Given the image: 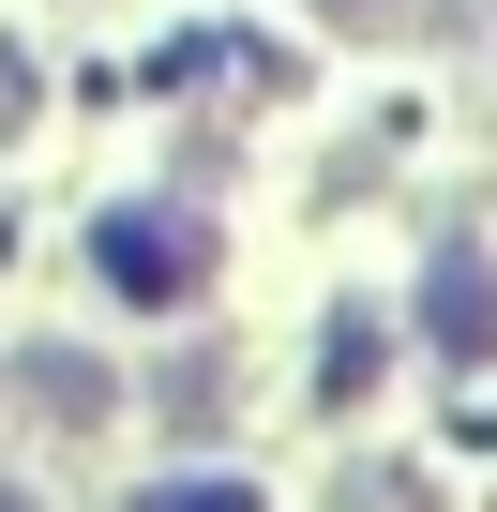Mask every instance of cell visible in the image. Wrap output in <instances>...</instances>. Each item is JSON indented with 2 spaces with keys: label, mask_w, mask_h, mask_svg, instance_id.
I'll list each match as a JSON object with an SVG mask.
<instances>
[{
  "label": "cell",
  "mask_w": 497,
  "mask_h": 512,
  "mask_svg": "<svg viewBox=\"0 0 497 512\" xmlns=\"http://www.w3.org/2000/svg\"><path fill=\"white\" fill-rule=\"evenodd\" d=\"M437 332H452V362L497 347V287H482V256H452V272H437Z\"/></svg>",
  "instance_id": "6da1fadb"
},
{
  "label": "cell",
  "mask_w": 497,
  "mask_h": 512,
  "mask_svg": "<svg viewBox=\"0 0 497 512\" xmlns=\"http://www.w3.org/2000/svg\"><path fill=\"white\" fill-rule=\"evenodd\" d=\"M136 512H257L241 482H166V497H136Z\"/></svg>",
  "instance_id": "7a4b0ae2"
},
{
  "label": "cell",
  "mask_w": 497,
  "mask_h": 512,
  "mask_svg": "<svg viewBox=\"0 0 497 512\" xmlns=\"http://www.w3.org/2000/svg\"><path fill=\"white\" fill-rule=\"evenodd\" d=\"M347 16H392V0H347Z\"/></svg>",
  "instance_id": "3957f363"
}]
</instances>
